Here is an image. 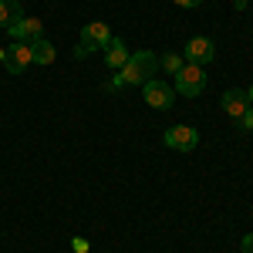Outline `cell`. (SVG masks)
Here are the masks:
<instances>
[{
  "label": "cell",
  "mask_w": 253,
  "mask_h": 253,
  "mask_svg": "<svg viewBox=\"0 0 253 253\" xmlns=\"http://www.w3.org/2000/svg\"><path fill=\"white\" fill-rule=\"evenodd\" d=\"M156 75H159V54H152V51H135V54H128V61L122 64L118 81L122 84H145V81H152Z\"/></svg>",
  "instance_id": "cell-1"
},
{
  "label": "cell",
  "mask_w": 253,
  "mask_h": 253,
  "mask_svg": "<svg viewBox=\"0 0 253 253\" xmlns=\"http://www.w3.org/2000/svg\"><path fill=\"white\" fill-rule=\"evenodd\" d=\"M108 41H112V31H108V24H101V20H91V24H84V27H81V41H78V47H75V58H88L91 51L105 47Z\"/></svg>",
  "instance_id": "cell-2"
},
{
  "label": "cell",
  "mask_w": 253,
  "mask_h": 253,
  "mask_svg": "<svg viewBox=\"0 0 253 253\" xmlns=\"http://www.w3.org/2000/svg\"><path fill=\"white\" fill-rule=\"evenodd\" d=\"M172 78H175L172 91H179L182 98H196V95H203V88H206V71L199 64H182L179 75H172Z\"/></svg>",
  "instance_id": "cell-3"
},
{
  "label": "cell",
  "mask_w": 253,
  "mask_h": 253,
  "mask_svg": "<svg viewBox=\"0 0 253 253\" xmlns=\"http://www.w3.org/2000/svg\"><path fill=\"white\" fill-rule=\"evenodd\" d=\"M162 142L169 149H175V152H193L196 145H199V132H196L193 125H172V128H166Z\"/></svg>",
  "instance_id": "cell-4"
},
{
  "label": "cell",
  "mask_w": 253,
  "mask_h": 253,
  "mask_svg": "<svg viewBox=\"0 0 253 253\" xmlns=\"http://www.w3.org/2000/svg\"><path fill=\"white\" fill-rule=\"evenodd\" d=\"M142 98H145L152 108H162V112H169V108H172L175 91L169 88V84H166V81L152 78V81H145V84H142Z\"/></svg>",
  "instance_id": "cell-5"
},
{
  "label": "cell",
  "mask_w": 253,
  "mask_h": 253,
  "mask_svg": "<svg viewBox=\"0 0 253 253\" xmlns=\"http://www.w3.org/2000/svg\"><path fill=\"white\" fill-rule=\"evenodd\" d=\"M3 64L10 68V75H24L27 64H34V61H31V44H27V41H14V44L7 47V54H3Z\"/></svg>",
  "instance_id": "cell-6"
},
{
  "label": "cell",
  "mask_w": 253,
  "mask_h": 253,
  "mask_svg": "<svg viewBox=\"0 0 253 253\" xmlns=\"http://www.w3.org/2000/svg\"><path fill=\"white\" fill-rule=\"evenodd\" d=\"M213 58H216V44L210 38H203V34L199 38H189V44H186V61L189 64H199L203 68V64H210Z\"/></svg>",
  "instance_id": "cell-7"
},
{
  "label": "cell",
  "mask_w": 253,
  "mask_h": 253,
  "mask_svg": "<svg viewBox=\"0 0 253 253\" xmlns=\"http://www.w3.org/2000/svg\"><path fill=\"white\" fill-rule=\"evenodd\" d=\"M7 34H10L14 41H27V44H31V41L44 38V24H41L38 17H20L17 24H14V27L7 31Z\"/></svg>",
  "instance_id": "cell-8"
},
{
  "label": "cell",
  "mask_w": 253,
  "mask_h": 253,
  "mask_svg": "<svg viewBox=\"0 0 253 253\" xmlns=\"http://www.w3.org/2000/svg\"><path fill=\"white\" fill-rule=\"evenodd\" d=\"M219 105H223V112H226L230 118H236V122H240V118L247 115V108H250V98H247V91H240V88H230V91L223 95V101H219Z\"/></svg>",
  "instance_id": "cell-9"
},
{
  "label": "cell",
  "mask_w": 253,
  "mask_h": 253,
  "mask_svg": "<svg viewBox=\"0 0 253 253\" xmlns=\"http://www.w3.org/2000/svg\"><path fill=\"white\" fill-rule=\"evenodd\" d=\"M105 61H108V68H118V71H122V64L128 61V47H125L122 38H112L105 44Z\"/></svg>",
  "instance_id": "cell-10"
},
{
  "label": "cell",
  "mask_w": 253,
  "mask_h": 253,
  "mask_svg": "<svg viewBox=\"0 0 253 253\" xmlns=\"http://www.w3.org/2000/svg\"><path fill=\"white\" fill-rule=\"evenodd\" d=\"M54 58H58V51H54V44L47 38L31 41V61H34V64H51Z\"/></svg>",
  "instance_id": "cell-11"
},
{
  "label": "cell",
  "mask_w": 253,
  "mask_h": 253,
  "mask_svg": "<svg viewBox=\"0 0 253 253\" xmlns=\"http://www.w3.org/2000/svg\"><path fill=\"white\" fill-rule=\"evenodd\" d=\"M20 17H24V10L17 0H0V31H10Z\"/></svg>",
  "instance_id": "cell-12"
},
{
  "label": "cell",
  "mask_w": 253,
  "mask_h": 253,
  "mask_svg": "<svg viewBox=\"0 0 253 253\" xmlns=\"http://www.w3.org/2000/svg\"><path fill=\"white\" fill-rule=\"evenodd\" d=\"M186 61H182V54H162L159 58V68L166 71V75H179V68H182Z\"/></svg>",
  "instance_id": "cell-13"
},
{
  "label": "cell",
  "mask_w": 253,
  "mask_h": 253,
  "mask_svg": "<svg viewBox=\"0 0 253 253\" xmlns=\"http://www.w3.org/2000/svg\"><path fill=\"white\" fill-rule=\"evenodd\" d=\"M240 125H243L247 132H253V108H247V115L240 118Z\"/></svg>",
  "instance_id": "cell-14"
},
{
  "label": "cell",
  "mask_w": 253,
  "mask_h": 253,
  "mask_svg": "<svg viewBox=\"0 0 253 253\" xmlns=\"http://www.w3.org/2000/svg\"><path fill=\"white\" fill-rule=\"evenodd\" d=\"M243 253H253V233L243 236Z\"/></svg>",
  "instance_id": "cell-15"
},
{
  "label": "cell",
  "mask_w": 253,
  "mask_h": 253,
  "mask_svg": "<svg viewBox=\"0 0 253 253\" xmlns=\"http://www.w3.org/2000/svg\"><path fill=\"white\" fill-rule=\"evenodd\" d=\"M71 247H75V253H88V243H84V240H75Z\"/></svg>",
  "instance_id": "cell-16"
},
{
  "label": "cell",
  "mask_w": 253,
  "mask_h": 253,
  "mask_svg": "<svg viewBox=\"0 0 253 253\" xmlns=\"http://www.w3.org/2000/svg\"><path fill=\"white\" fill-rule=\"evenodd\" d=\"M175 3H179V7H189V10H193V7H199L203 0H175Z\"/></svg>",
  "instance_id": "cell-17"
},
{
  "label": "cell",
  "mask_w": 253,
  "mask_h": 253,
  "mask_svg": "<svg viewBox=\"0 0 253 253\" xmlns=\"http://www.w3.org/2000/svg\"><path fill=\"white\" fill-rule=\"evenodd\" d=\"M247 3H250V0H236V7H240V10H243V7H247Z\"/></svg>",
  "instance_id": "cell-18"
},
{
  "label": "cell",
  "mask_w": 253,
  "mask_h": 253,
  "mask_svg": "<svg viewBox=\"0 0 253 253\" xmlns=\"http://www.w3.org/2000/svg\"><path fill=\"white\" fill-rule=\"evenodd\" d=\"M247 98H250V108H253V84H250V91H247Z\"/></svg>",
  "instance_id": "cell-19"
},
{
  "label": "cell",
  "mask_w": 253,
  "mask_h": 253,
  "mask_svg": "<svg viewBox=\"0 0 253 253\" xmlns=\"http://www.w3.org/2000/svg\"><path fill=\"white\" fill-rule=\"evenodd\" d=\"M3 54H7V47H0V61H3Z\"/></svg>",
  "instance_id": "cell-20"
}]
</instances>
